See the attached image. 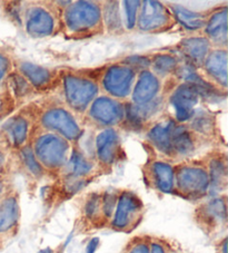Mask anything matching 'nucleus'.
Masks as SVG:
<instances>
[{"mask_svg":"<svg viewBox=\"0 0 228 253\" xmlns=\"http://www.w3.org/2000/svg\"><path fill=\"white\" fill-rule=\"evenodd\" d=\"M69 144L55 134L41 135L35 145V155L42 167L56 169L64 167L68 160Z\"/></svg>","mask_w":228,"mask_h":253,"instance_id":"obj_1","label":"nucleus"},{"mask_svg":"<svg viewBox=\"0 0 228 253\" xmlns=\"http://www.w3.org/2000/svg\"><path fill=\"white\" fill-rule=\"evenodd\" d=\"M102 20L99 6L90 1H77L65 12V23L72 33H88L97 27Z\"/></svg>","mask_w":228,"mask_h":253,"instance_id":"obj_2","label":"nucleus"},{"mask_svg":"<svg viewBox=\"0 0 228 253\" xmlns=\"http://www.w3.org/2000/svg\"><path fill=\"white\" fill-rule=\"evenodd\" d=\"M64 88L68 105L78 112L85 111L98 93L97 85L94 82L74 75L65 77Z\"/></svg>","mask_w":228,"mask_h":253,"instance_id":"obj_3","label":"nucleus"},{"mask_svg":"<svg viewBox=\"0 0 228 253\" xmlns=\"http://www.w3.org/2000/svg\"><path fill=\"white\" fill-rule=\"evenodd\" d=\"M175 183L184 195L199 198L209 190L208 172L197 167H182L175 173Z\"/></svg>","mask_w":228,"mask_h":253,"instance_id":"obj_4","label":"nucleus"},{"mask_svg":"<svg viewBox=\"0 0 228 253\" xmlns=\"http://www.w3.org/2000/svg\"><path fill=\"white\" fill-rule=\"evenodd\" d=\"M142 210L143 203L137 195L129 191L122 192L117 198L112 226L119 231L131 229L138 222Z\"/></svg>","mask_w":228,"mask_h":253,"instance_id":"obj_5","label":"nucleus"},{"mask_svg":"<svg viewBox=\"0 0 228 253\" xmlns=\"http://www.w3.org/2000/svg\"><path fill=\"white\" fill-rule=\"evenodd\" d=\"M41 124L47 129L63 135L65 139L75 141L80 137V127L75 117L63 108H51L43 113Z\"/></svg>","mask_w":228,"mask_h":253,"instance_id":"obj_6","label":"nucleus"},{"mask_svg":"<svg viewBox=\"0 0 228 253\" xmlns=\"http://www.w3.org/2000/svg\"><path fill=\"white\" fill-rule=\"evenodd\" d=\"M135 80V71L128 66L114 65L105 72L103 87L114 97L124 98L130 94Z\"/></svg>","mask_w":228,"mask_h":253,"instance_id":"obj_7","label":"nucleus"},{"mask_svg":"<svg viewBox=\"0 0 228 253\" xmlns=\"http://www.w3.org/2000/svg\"><path fill=\"white\" fill-rule=\"evenodd\" d=\"M198 99L199 95L194 86L185 83L179 85L170 97V103L176 113V119L179 122L190 120L195 114V107Z\"/></svg>","mask_w":228,"mask_h":253,"instance_id":"obj_8","label":"nucleus"},{"mask_svg":"<svg viewBox=\"0 0 228 253\" xmlns=\"http://www.w3.org/2000/svg\"><path fill=\"white\" fill-rule=\"evenodd\" d=\"M90 116L99 124L112 126L122 121L125 116V108H122L115 99L103 96L91 104Z\"/></svg>","mask_w":228,"mask_h":253,"instance_id":"obj_9","label":"nucleus"},{"mask_svg":"<svg viewBox=\"0 0 228 253\" xmlns=\"http://www.w3.org/2000/svg\"><path fill=\"white\" fill-rule=\"evenodd\" d=\"M138 16V27L145 32H152L166 27L170 21L168 10L157 1H144Z\"/></svg>","mask_w":228,"mask_h":253,"instance_id":"obj_10","label":"nucleus"},{"mask_svg":"<svg viewBox=\"0 0 228 253\" xmlns=\"http://www.w3.org/2000/svg\"><path fill=\"white\" fill-rule=\"evenodd\" d=\"M54 18L45 8L35 6L29 8L26 14V29L35 37H45L54 30Z\"/></svg>","mask_w":228,"mask_h":253,"instance_id":"obj_11","label":"nucleus"},{"mask_svg":"<svg viewBox=\"0 0 228 253\" xmlns=\"http://www.w3.org/2000/svg\"><path fill=\"white\" fill-rule=\"evenodd\" d=\"M96 153L105 165H112L119 153V136L116 130L105 129L96 138Z\"/></svg>","mask_w":228,"mask_h":253,"instance_id":"obj_12","label":"nucleus"},{"mask_svg":"<svg viewBox=\"0 0 228 253\" xmlns=\"http://www.w3.org/2000/svg\"><path fill=\"white\" fill-rule=\"evenodd\" d=\"M160 88V83L155 74L148 71L140 73L137 83H136L133 99L137 105L147 104L154 100Z\"/></svg>","mask_w":228,"mask_h":253,"instance_id":"obj_13","label":"nucleus"},{"mask_svg":"<svg viewBox=\"0 0 228 253\" xmlns=\"http://www.w3.org/2000/svg\"><path fill=\"white\" fill-rule=\"evenodd\" d=\"M176 125L174 121L170 120L156 124L147 134L149 141L158 151L165 154H173V136Z\"/></svg>","mask_w":228,"mask_h":253,"instance_id":"obj_14","label":"nucleus"},{"mask_svg":"<svg viewBox=\"0 0 228 253\" xmlns=\"http://www.w3.org/2000/svg\"><path fill=\"white\" fill-rule=\"evenodd\" d=\"M205 69L208 75L221 84L224 88L227 86V51L216 49L209 51L205 59Z\"/></svg>","mask_w":228,"mask_h":253,"instance_id":"obj_15","label":"nucleus"},{"mask_svg":"<svg viewBox=\"0 0 228 253\" xmlns=\"http://www.w3.org/2000/svg\"><path fill=\"white\" fill-rule=\"evenodd\" d=\"M181 51L184 56L190 60V65L200 64L207 57L210 51V42L208 39L201 37H190L183 39L181 45Z\"/></svg>","mask_w":228,"mask_h":253,"instance_id":"obj_16","label":"nucleus"},{"mask_svg":"<svg viewBox=\"0 0 228 253\" xmlns=\"http://www.w3.org/2000/svg\"><path fill=\"white\" fill-rule=\"evenodd\" d=\"M152 182L163 193H172L175 187V171L166 162H155L151 167Z\"/></svg>","mask_w":228,"mask_h":253,"instance_id":"obj_17","label":"nucleus"},{"mask_svg":"<svg viewBox=\"0 0 228 253\" xmlns=\"http://www.w3.org/2000/svg\"><path fill=\"white\" fill-rule=\"evenodd\" d=\"M19 204L15 196H5L0 201V233L9 232L19 220Z\"/></svg>","mask_w":228,"mask_h":253,"instance_id":"obj_18","label":"nucleus"},{"mask_svg":"<svg viewBox=\"0 0 228 253\" xmlns=\"http://www.w3.org/2000/svg\"><path fill=\"white\" fill-rule=\"evenodd\" d=\"M206 25V35L210 41L219 43V45H226L227 42V9L223 8L210 17Z\"/></svg>","mask_w":228,"mask_h":253,"instance_id":"obj_19","label":"nucleus"},{"mask_svg":"<svg viewBox=\"0 0 228 253\" xmlns=\"http://www.w3.org/2000/svg\"><path fill=\"white\" fill-rule=\"evenodd\" d=\"M19 69L25 80H27L30 84L37 88L47 86L51 80L50 71L32 63H21Z\"/></svg>","mask_w":228,"mask_h":253,"instance_id":"obj_20","label":"nucleus"},{"mask_svg":"<svg viewBox=\"0 0 228 253\" xmlns=\"http://www.w3.org/2000/svg\"><path fill=\"white\" fill-rule=\"evenodd\" d=\"M66 169H67V176L84 178L88 175L93 169V163L87 159V156L79 153V152H75L72 154L70 159L66 162Z\"/></svg>","mask_w":228,"mask_h":253,"instance_id":"obj_21","label":"nucleus"},{"mask_svg":"<svg viewBox=\"0 0 228 253\" xmlns=\"http://www.w3.org/2000/svg\"><path fill=\"white\" fill-rule=\"evenodd\" d=\"M5 132L14 145H23L28 136V123L24 117H14L5 125Z\"/></svg>","mask_w":228,"mask_h":253,"instance_id":"obj_22","label":"nucleus"},{"mask_svg":"<svg viewBox=\"0 0 228 253\" xmlns=\"http://www.w3.org/2000/svg\"><path fill=\"white\" fill-rule=\"evenodd\" d=\"M173 11L179 23L190 30H197L206 24L205 16L199 12L190 11L181 6H174Z\"/></svg>","mask_w":228,"mask_h":253,"instance_id":"obj_23","label":"nucleus"},{"mask_svg":"<svg viewBox=\"0 0 228 253\" xmlns=\"http://www.w3.org/2000/svg\"><path fill=\"white\" fill-rule=\"evenodd\" d=\"M192 150H194V141L190 133L183 126L176 125L173 136V154L188 155L191 153Z\"/></svg>","mask_w":228,"mask_h":253,"instance_id":"obj_24","label":"nucleus"},{"mask_svg":"<svg viewBox=\"0 0 228 253\" xmlns=\"http://www.w3.org/2000/svg\"><path fill=\"white\" fill-rule=\"evenodd\" d=\"M201 213L203 216L208 222L212 223H222V222L226 221V202L225 199L223 198H216L210 200L201 209Z\"/></svg>","mask_w":228,"mask_h":253,"instance_id":"obj_25","label":"nucleus"},{"mask_svg":"<svg viewBox=\"0 0 228 253\" xmlns=\"http://www.w3.org/2000/svg\"><path fill=\"white\" fill-rule=\"evenodd\" d=\"M209 189L210 187H216V189H221L222 186H225L226 184V164L222 162L221 160H215L210 163L209 168Z\"/></svg>","mask_w":228,"mask_h":253,"instance_id":"obj_26","label":"nucleus"},{"mask_svg":"<svg viewBox=\"0 0 228 253\" xmlns=\"http://www.w3.org/2000/svg\"><path fill=\"white\" fill-rule=\"evenodd\" d=\"M152 67L159 75H168V74L176 71L177 60L172 55L159 54L152 59Z\"/></svg>","mask_w":228,"mask_h":253,"instance_id":"obj_27","label":"nucleus"},{"mask_svg":"<svg viewBox=\"0 0 228 253\" xmlns=\"http://www.w3.org/2000/svg\"><path fill=\"white\" fill-rule=\"evenodd\" d=\"M21 159H23L25 167L27 168L28 171L32 173L34 176L39 177L42 175L43 169H42L41 164L38 162L34 151L29 146L23 147V150H21Z\"/></svg>","mask_w":228,"mask_h":253,"instance_id":"obj_28","label":"nucleus"},{"mask_svg":"<svg viewBox=\"0 0 228 253\" xmlns=\"http://www.w3.org/2000/svg\"><path fill=\"white\" fill-rule=\"evenodd\" d=\"M84 213L88 219L94 220L98 217L102 213V195L98 193L91 194L88 199H87L85 206H84Z\"/></svg>","mask_w":228,"mask_h":253,"instance_id":"obj_29","label":"nucleus"},{"mask_svg":"<svg viewBox=\"0 0 228 253\" xmlns=\"http://www.w3.org/2000/svg\"><path fill=\"white\" fill-rule=\"evenodd\" d=\"M116 5V2H111V6L106 7L104 11V18L106 21V25L113 30L120 27V12Z\"/></svg>","mask_w":228,"mask_h":253,"instance_id":"obj_30","label":"nucleus"},{"mask_svg":"<svg viewBox=\"0 0 228 253\" xmlns=\"http://www.w3.org/2000/svg\"><path fill=\"white\" fill-rule=\"evenodd\" d=\"M140 1H124V11L126 17V25L129 29L135 27L136 20H137V11L140 6Z\"/></svg>","mask_w":228,"mask_h":253,"instance_id":"obj_31","label":"nucleus"},{"mask_svg":"<svg viewBox=\"0 0 228 253\" xmlns=\"http://www.w3.org/2000/svg\"><path fill=\"white\" fill-rule=\"evenodd\" d=\"M118 196L112 192H106L102 195V213L105 217H111L115 211Z\"/></svg>","mask_w":228,"mask_h":253,"instance_id":"obj_32","label":"nucleus"},{"mask_svg":"<svg viewBox=\"0 0 228 253\" xmlns=\"http://www.w3.org/2000/svg\"><path fill=\"white\" fill-rule=\"evenodd\" d=\"M10 87L16 96H25L29 91L28 82L21 75H15L10 78Z\"/></svg>","mask_w":228,"mask_h":253,"instance_id":"obj_33","label":"nucleus"},{"mask_svg":"<svg viewBox=\"0 0 228 253\" xmlns=\"http://www.w3.org/2000/svg\"><path fill=\"white\" fill-rule=\"evenodd\" d=\"M87 185L85 178H78L67 176V180L65 182V190L69 194H75L77 192L81 191Z\"/></svg>","mask_w":228,"mask_h":253,"instance_id":"obj_34","label":"nucleus"},{"mask_svg":"<svg viewBox=\"0 0 228 253\" xmlns=\"http://www.w3.org/2000/svg\"><path fill=\"white\" fill-rule=\"evenodd\" d=\"M192 127H194L196 130H198V132H209L210 130V117L205 115V114H201L199 113L198 115L195 116V119L192 120Z\"/></svg>","mask_w":228,"mask_h":253,"instance_id":"obj_35","label":"nucleus"},{"mask_svg":"<svg viewBox=\"0 0 228 253\" xmlns=\"http://www.w3.org/2000/svg\"><path fill=\"white\" fill-rule=\"evenodd\" d=\"M125 63L127 64V66L130 67L131 69L138 68V69H146L149 65H151V62L149 59L143 57V56H133V57H129L125 60Z\"/></svg>","mask_w":228,"mask_h":253,"instance_id":"obj_36","label":"nucleus"},{"mask_svg":"<svg viewBox=\"0 0 228 253\" xmlns=\"http://www.w3.org/2000/svg\"><path fill=\"white\" fill-rule=\"evenodd\" d=\"M9 59H8L2 53H0V83L2 82L3 78L7 75L8 71H9Z\"/></svg>","mask_w":228,"mask_h":253,"instance_id":"obj_37","label":"nucleus"},{"mask_svg":"<svg viewBox=\"0 0 228 253\" xmlns=\"http://www.w3.org/2000/svg\"><path fill=\"white\" fill-rule=\"evenodd\" d=\"M128 253H151V249L146 242H138L129 249Z\"/></svg>","mask_w":228,"mask_h":253,"instance_id":"obj_38","label":"nucleus"},{"mask_svg":"<svg viewBox=\"0 0 228 253\" xmlns=\"http://www.w3.org/2000/svg\"><path fill=\"white\" fill-rule=\"evenodd\" d=\"M99 247V239L93 238L86 247V253H95Z\"/></svg>","mask_w":228,"mask_h":253,"instance_id":"obj_39","label":"nucleus"},{"mask_svg":"<svg viewBox=\"0 0 228 253\" xmlns=\"http://www.w3.org/2000/svg\"><path fill=\"white\" fill-rule=\"evenodd\" d=\"M149 249H151V253H166L164 247L157 242H152Z\"/></svg>","mask_w":228,"mask_h":253,"instance_id":"obj_40","label":"nucleus"},{"mask_svg":"<svg viewBox=\"0 0 228 253\" xmlns=\"http://www.w3.org/2000/svg\"><path fill=\"white\" fill-rule=\"evenodd\" d=\"M5 192H6V185L1 178H0V201L5 198Z\"/></svg>","mask_w":228,"mask_h":253,"instance_id":"obj_41","label":"nucleus"},{"mask_svg":"<svg viewBox=\"0 0 228 253\" xmlns=\"http://www.w3.org/2000/svg\"><path fill=\"white\" fill-rule=\"evenodd\" d=\"M5 162H6V156H5V154L2 153V151H0V169L3 168Z\"/></svg>","mask_w":228,"mask_h":253,"instance_id":"obj_42","label":"nucleus"},{"mask_svg":"<svg viewBox=\"0 0 228 253\" xmlns=\"http://www.w3.org/2000/svg\"><path fill=\"white\" fill-rule=\"evenodd\" d=\"M38 253H52V250L50 248H46V249H42V250H40Z\"/></svg>","mask_w":228,"mask_h":253,"instance_id":"obj_43","label":"nucleus"},{"mask_svg":"<svg viewBox=\"0 0 228 253\" xmlns=\"http://www.w3.org/2000/svg\"><path fill=\"white\" fill-rule=\"evenodd\" d=\"M223 253H227V242H226V240L223 242Z\"/></svg>","mask_w":228,"mask_h":253,"instance_id":"obj_44","label":"nucleus"}]
</instances>
